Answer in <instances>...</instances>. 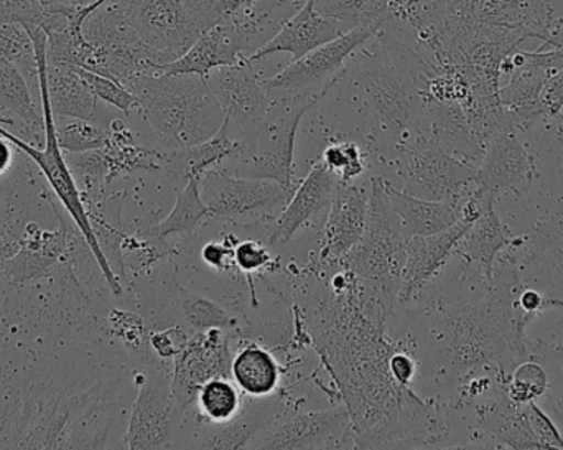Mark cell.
<instances>
[{
  "label": "cell",
  "mask_w": 563,
  "mask_h": 450,
  "mask_svg": "<svg viewBox=\"0 0 563 450\" xmlns=\"http://www.w3.org/2000/svg\"><path fill=\"white\" fill-rule=\"evenodd\" d=\"M188 340H190V337H188L187 332L181 330L180 327L162 330V332L148 333L151 349L154 350L155 355L162 360L175 359L178 353L184 352Z\"/></svg>",
  "instance_id": "f6af8a7d"
},
{
  "label": "cell",
  "mask_w": 563,
  "mask_h": 450,
  "mask_svg": "<svg viewBox=\"0 0 563 450\" xmlns=\"http://www.w3.org/2000/svg\"><path fill=\"white\" fill-rule=\"evenodd\" d=\"M0 118L3 124H12L10 118H16L29 128L45 131V121L36 111L29 79L15 63L2 56H0Z\"/></svg>",
  "instance_id": "1f68e13d"
},
{
  "label": "cell",
  "mask_w": 563,
  "mask_h": 450,
  "mask_svg": "<svg viewBox=\"0 0 563 450\" xmlns=\"http://www.w3.org/2000/svg\"><path fill=\"white\" fill-rule=\"evenodd\" d=\"M76 69H78L79 75L85 79L89 89H91L101 101H104L106 105L124 112L125 116L131 114L134 109H137V98L129 91L128 86L122 85L118 79L89 72V69L79 68V66H76Z\"/></svg>",
  "instance_id": "ab89813d"
},
{
  "label": "cell",
  "mask_w": 563,
  "mask_h": 450,
  "mask_svg": "<svg viewBox=\"0 0 563 450\" xmlns=\"http://www.w3.org/2000/svg\"><path fill=\"white\" fill-rule=\"evenodd\" d=\"M139 39L164 58H180L201 35L181 0H115Z\"/></svg>",
  "instance_id": "4fadbf2b"
},
{
  "label": "cell",
  "mask_w": 563,
  "mask_h": 450,
  "mask_svg": "<svg viewBox=\"0 0 563 450\" xmlns=\"http://www.w3.org/2000/svg\"><path fill=\"white\" fill-rule=\"evenodd\" d=\"M318 12L336 20L344 32L356 26H379L390 20V0H314Z\"/></svg>",
  "instance_id": "836d02e7"
},
{
  "label": "cell",
  "mask_w": 563,
  "mask_h": 450,
  "mask_svg": "<svg viewBox=\"0 0 563 450\" xmlns=\"http://www.w3.org/2000/svg\"><path fill=\"white\" fill-rule=\"evenodd\" d=\"M478 165L450 154L426 134L413 135L400 172L407 194L435 201H459L476 188Z\"/></svg>",
  "instance_id": "30bf717a"
},
{
  "label": "cell",
  "mask_w": 563,
  "mask_h": 450,
  "mask_svg": "<svg viewBox=\"0 0 563 450\" xmlns=\"http://www.w3.org/2000/svg\"><path fill=\"white\" fill-rule=\"evenodd\" d=\"M522 289L515 261L506 260L493 271L485 299L450 317L445 359L453 372L495 370L506 386L512 370L528 355L525 332L531 319L518 307Z\"/></svg>",
  "instance_id": "7a4b0ae2"
},
{
  "label": "cell",
  "mask_w": 563,
  "mask_h": 450,
  "mask_svg": "<svg viewBox=\"0 0 563 450\" xmlns=\"http://www.w3.org/2000/svg\"><path fill=\"white\" fill-rule=\"evenodd\" d=\"M407 240L409 238L404 234L387 200L386 180L374 177L371 180L366 230L356 246L334 266L350 271L367 286L384 289L387 284L399 283L406 263Z\"/></svg>",
  "instance_id": "ba28073f"
},
{
  "label": "cell",
  "mask_w": 563,
  "mask_h": 450,
  "mask_svg": "<svg viewBox=\"0 0 563 450\" xmlns=\"http://www.w3.org/2000/svg\"><path fill=\"white\" fill-rule=\"evenodd\" d=\"M379 26H356L341 33L338 39L323 43L311 50L301 58L294 59L287 68L276 76L263 79L267 91L301 92L311 91L321 83H330L340 76L344 63L353 56L357 48L379 32Z\"/></svg>",
  "instance_id": "9a60e30c"
},
{
  "label": "cell",
  "mask_w": 563,
  "mask_h": 450,
  "mask_svg": "<svg viewBox=\"0 0 563 450\" xmlns=\"http://www.w3.org/2000/svg\"><path fill=\"white\" fill-rule=\"evenodd\" d=\"M555 121H558V134L559 138H561V141L563 142V109L561 112H559L558 116H555Z\"/></svg>",
  "instance_id": "f5cc1de1"
},
{
  "label": "cell",
  "mask_w": 563,
  "mask_h": 450,
  "mask_svg": "<svg viewBox=\"0 0 563 450\" xmlns=\"http://www.w3.org/2000/svg\"><path fill=\"white\" fill-rule=\"evenodd\" d=\"M389 370L397 383L409 386L416 375V363L407 353L394 352L389 359Z\"/></svg>",
  "instance_id": "681fc988"
},
{
  "label": "cell",
  "mask_w": 563,
  "mask_h": 450,
  "mask_svg": "<svg viewBox=\"0 0 563 450\" xmlns=\"http://www.w3.org/2000/svg\"><path fill=\"white\" fill-rule=\"evenodd\" d=\"M65 158L69 171L78 174V177L82 180L108 184V161H106L104 149L78 152V154H69L68 152Z\"/></svg>",
  "instance_id": "7bdbcfd3"
},
{
  "label": "cell",
  "mask_w": 563,
  "mask_h": 450,
  "mask_svg": "<svg viewBox=\"0 0 563 450\" xmlns=\"http://www.w3.org/2000/svg\"><path fill=\"white\" fill-rule=\"evenodd\" d=\"M340 178L321 158L314 162L307 178L297 185L294 195L277 218L276 230L271 234V244L288 243L300 228L310 223L321 210L330 208Z\"/></svg>",
  "instance_id": "cb8c5ba5"
},
{
  "label": "cell",
  "mask_w": 563,
  "mask_h": 450,
  "mask_svg": "<svg viewBox=\"0 0 563 450\" xmlns=\"http://www.w3.org/2000/svg\"><path fill=\"white\" fill-rule=\"evenodd\" d=\"M23 25H25L26 32L32 36L33 46H35L40 105H42L43 121H45V149L43 151L42 149H36L35 145L29 144V142L20 139L19 135L3 129L2 124H0V135L9 139L13 147L29 155L38 165L40 171L43 172L46 180L52 185L56 197L59 198L63 207L66 208L69 217L73 218L76 227H78L82 240L88 244L89 251L95 256L96 263H98L104 279L108 281L112 293L119 296L122 293L121 283H119V277L115 276L104 251H102L101 244H99L95 228H92L91 218H89L88 210H86L85 204H82L81 191H79L78 184H76L75 177H73V172L69 171L68 164H66L65 155L62 152L63 149L59 147L58 138H56L55 114H53L52 105H49L48 81H46V65H48L46 46H48V35H46L42 26L35 25V23L25 22Z\"/></svg>",
  "instance_id": "5b68a950"
},
{
  "label": "cell",
  "mask_w": 563,
  "mask_h": 450,
  "mask_svg": "<svg viewBox=\"0 0 563 450\" xmlns=\"http://www.w3.org/2000/svg\"><path fill=\"white\" fill-rule=\"evenodd\" d=\"M485 194V208L478 220L466 231L462 243L456 248L455 253L462 254L468 263H479L485 273L486 281L493 279L495 260L511 244L519 243L518 237L503 223L498 211L495 210L496 197Z\"/></svg>",
  "instance_id": "f1b7e54d"
},
{
  "label": "cell",
  "mask_w": 563,
  "mask_h": 450,
  "mask_svg": "<svg viewBox=\"0 0 563 450\" xmlns=\"http://www.w3.org/2000/svg\"><path fill=\"white\" fill-rule=\"evenodd\" d=\"M328 210L323 243L317 261L321 270L336 264L363 237L369 211V191L360 185L340 182Z\"/></svg>",
  "instance_id": "44dd1931"
},
{
  "label": "cell",
  "mask_w": 563,
  "mask_h": 450,
  "mask_svg": "<svg viewBox=\"0 0 563 450\" xmlns=\"http://www.w3.org/2000/svg\"><path fill=\"white\" fill-rule=\"evenodd\" d=\"M244 147H246L244 139H238L231 134V122L227 118L220 131L208 141L194 145V147L165 152L162 165L167 162L164 168L174 172L178 177H184L185 180L188 178H200L201 180L208 172L218 171V167L224 162H236L243 155Z\"/></svg>",
  "instance_id": "484cf974"
},
{
  "label": "cell",
  "mask_w": 563,
  "mask_h": 450,
  "mask_svg": "<svg viewBox=\"0 0 563 450\" xmlns=\"http://www.w3.org/2000/svg\"><path fill=\"white\" fill-rule=\"evenodd\" d=\"M548 373L541 365L532 362H521L509 376L505 389L508 398L516 405L536 402L548 389Z\"/></svg>",
  "instance_id": "74e56055"
},
{
  "label": "cell",
  "mask_w": 563,
  "mask_h": 450,
  "mask_svg": "<svg viewBox=\"0 0 563 450\" xmlns=\"http://www.w3.org/2000/svg\"><path fill=\"white\" fill-rule=\"evenodd\" d=\"M445 45L450 48L488 36L521 48L544 42L555 17L551 0H445Z\"/></svg>",
  "instance_id": "52a82bcc"
},
{
  "label": "cell",
  "mask_w": 563,
  "mask_h": 450,
  "mask_svg": "<svg viewBox=\"0 0 563 450\" xmlns=\"http://www.w3.org/2000/svg\"><path fill=\"white\" fill-rule=\"evenodd\" d=\"M538 178L534 157L519 139L518 131H503L486 141L482 164L476 171V188L486 194L505 191L522 197Z\"/></svg>",
  "instance_id": "ac0fdd59"
},
{
  "label": "cell",
  "mask_w": 563,
  "mask_h": 450,
  "mask_svg": "<svg viewBox=\"0 0 563 450\" xmlns=\"http://www.w3.org/2000/svg\"><path fill=\"white\" fill-rule=\"evenodd\" d=\"M377 35L383 36L389 58L356 59L354 79L384 131L402 141L422 132L423 101L417 83L419 59L384 26Z\"/></svg>",
  "instance_id": "277c9868"
},
{
  "label": "cell",
  "mask_w": 563,
  "mask_h": 450,
  "mask_svg": "<svg viewBox=\"0 0 563 450\" xmlns=\"http://www.w3.org/2000/svg\"><path fill=\"white\" fill-rule=\"evenodd\" d=\"M181 2L203 33L220 23L230 22L241 10L256 0H181Z\"/></svg>",
  "instance_id": "f35d334b"
},
{
  "label": "cell",
  "mask_w": 563,
  "mask_h": 450,
  "mask_svg": "<svg viewBox=\"0 0 563 450\" xmlns=\"http://www.w3.org/2000/svg\"><path fill=\"white\" fill-rule=\"evenodd\" d=\"M66 250L68 233L65 227L56 231H43L32 223L26 228L15 256L5 260L3 276L12 283H26L42 277L65 256Z\"/></svg>",
  "instance_id": "83f0119b"
},
{
  "label": "cell",
  "mask_w": 563,
  "mask_h": 450,
  "mask_svg": "<svg viewBox=\"0 0 563 450\" xmlns=\"http://www.w3.org/2000/svg\"><path fill=\"white\" fill-rule=\"evenodd\" d=\"M49 105L58 118L82 119L111 128L115 116L86 85L76 66L46 65Z\"/></svg>",
  "instance_id": "d4e9b609"
},
{
  "label": "cell",
  "mask_w": 563,
  "mask_h": 450,
  "mask_svg": "<svg viewBox=\"0 0 563 450\" xmlns=\"http://www.w3.org/2000/svg\"><path fill=\"white\" fill-rule=\"evenodd\" d=\"M172 372L165 363H148L125 432L131 450L170 449L181 413L172 396Z\"/></svg>",
  "instance_id": "7c38bea8"
},
{
  "label": "cell",
  "mask_w": 563,
  "mask_h": 450,
  "mask_svg": "<svg viewBox=\"0 0 563 450\" xmlns=\"http://www.w3.org/2000/svg\"><path fill=\"white\" fill-rule=\"evenodd\" d=\"M341 33L344 30L336 20L318 12L314 0H305L301 9L282 25L277 35L246 58L256 63L276 53H290L294 59H298L317 46L338 39Z\"/></svg>",
  "instance_id": "603a6c76"
},
{
  "label": "cell",
  "mask_w": 563,
  "mask_h": 450,
  "mask_svg": "<svg viewBox=\"0 0 563 450\" xmlns=\"http://www.w3.org/2000/svg\"><path fill=\"white\" fill-rule=\"evenodd\" d=\"M125 86L137 98L142 118L167 151L208 141L227 119L203 76L154 69L134 76Z\"/></svg>",
  "instance_id": "3957f363"
},
{
  "label": "cell",
  "mask_w": 563,
  "mask_h": 450,
  "mask_svg": "<svg viewBox=\"0 0 563 450\" xmlns=\"http://www.w3.org/2000/svg\"><path fill=\"white\" fill-rule=\"evenodd\" d=\"M207 83L241 134L253 131L266 118L273 101L246 56L234 65L214 69L207 76Z\"/></svg>",
  "instance_id": "d6986e66"
},
{
  "label": "cell",
  "mask_w": 563,
  "mask_h": 450,
  "mask_svg": "<svg viewBox=\"0 0 563 450\" xmlns=\"http://www.w3.org/2000/svg\"><path fill=\"white\" fill-rule=\"evenodd\" d=\"M276 411L266 406H247L241 409L236 418L221 425H203L198 435L197 448L200 449H246L247 444L266 429L274 419Z\"/></svg>",
  "instance_id": "4dcf8cb0"
},
{
  "label": "cell",
  "mask_w": 563,
  "mask_h": 450,
  "mask_svg": "<svg viewBox=\"0 0 563 450\" xmlns=\"http://www.w3.org/2000/svg\"><path fill=\"white\" fill-rule=\"evenodd\" d=\"M328 168L338 175L343 184H353L363 172V158L356 144H333L324 151L323 158Z\"/></svg>",
  "instance_id": "60d3db41"
},
{
  "label": "cell",
  "mask_w": 563,
  "mask_h": 450,
  "mask_svg": "<svg viewBox=\"0 0 563 450\" xmlns=\"http://www.w3.org/2000/svg\"><path fill=\"white\" fill-rule=\"evenodd\" d=\"M387 200L407 238L442 233L460 220L459 201H435L397 190L386 182Z\"/></svg>",
  "instance_id": "4316f807"
},
{
  "label": "cell",
  "mask_w": 563,
  "mask_h": 450,
  "mask_svg": "<svg viewBox=\"0 0 563 450\" xmlns=\"http://www.w3.org/2000/svg\"><path fill=\"white\" fill-rule=\"evenodd\" d=\"M347 435H351V419L346 408L295 413L285 416L282 422L274 419L246 449H336L343 448Z\"/></svg>",
  "instance_id": "e0dca14e"
},
{
  "label": "cell",
  "mask_w": 563,
  "mask_h": 450,
  "mask_svg": "<svg viewBox=\"0 0 563 450\" xmlns=\"http://www.w3.org/2000/svg\"><path fill=\"white\" fill-rule=\"evenodd\" d=\"M234 257H236V266L244 273H257L273 263L269 250L257 241H243L234 250Z\"/></svg>",
  "instance_id": "bcb514c9"
},
{
  "label": "cell",
  "mask_w": 563,
  "mask_h": 450,
  "mask_svg": "<svg viewBox=\"0 0 563 450\" xmlns=\"http://www.w3.org/2000/svg\"><path fill=\"white\" fill-rule=\"evenodd\" d=\"M231 362L233 355L224 330L195 333L184 352L175 356L172 372V396L178 411L184 415L197 402L205 383L218 376H231Z\"/></svg>",
  "instance_id": "2e32d148"
},
{
  "label": "cell",
  "mask_w": 563,
  "mask_h": 450,
  "mask_svg": "<svg viewBox=\"0 0 563 450\" xmlns=\"http://www.w3.org/2000/svg\"><path fill=\"white\" fill-rule=\"evenodd\" d=\"M562 68L561 50L542 45L538 50L518 48L506 56L501 72L508 81L499 88V102L516 131L545 121L539 98L545 81Z\"/></svg>",
  "instance_id": "8fae6325"
},
{
  "label": "cell",
  "mask_w": 563,
  "mask_h": 450,
  "mask_svg": "<svg viewBox=\"0 0 563 450\" xmlns=\"http://www.w3.org/2000/svg\"><path fill=\"white\" fill-rule=\"evenodd\" d=\"M56 138L59 147L69 154L78 152L96 151L106 147L109 139V129L82 119H71L65 125H56Z\"/></svg>",
  "instance_id": "8d00e7d4"
},
{
  "label": "cell",
  "mask_w": 563,
  "mask_h": 450,
  "mask_svg": "<svg viewBox=\"0 0 563 450\" xmlns=\"http://www.w3.org/2000/svg\"><path fill=\"white\" fill-rule=\"evenodd\" d=\"M231 376L238 388L254 399L267 398L280 382V366L269 350L246 345L233 356Z\"/></svg>",
  "instance_id": "f546056e"
},
{
  "label": "cell",
  "mask_w": 563,
  "mask_h": 450,
  "mask_svg": "<svg viewBox=\"0 0 563 450\" xmlns=\"http://www.w3.org/2000/svg\"><path fill=\"white\" fill-rule=\"evenodd\" d=\"M338 79L340 76L314 91H285L284 98L271 102L266 118L253 131L243 134L246 147L234 165V175L274 180L288 190H295L294 155L298 125Z\"/></svg>",
  "instance_id": "8992f818"
},
{
  "label": "cell",
  "mask_w": 563,
  "mask_h": 450,
  "mask_svg": "<svg viewBox=\"0 0 563 450\" xmlns=\"http://www.w3.org/2000/svg\"><path fill=\"white\" fill-rule=\"evenodd\" d=\"M200 182V178H188L187 185L178 195L175 207L172 208L168 217L152 227L145 237H151L152 241H161V243H165L170 234H180L184 238L194 237L195 230L200 227L201 221L211 217L210 208L201 197Z\"/></svg>",
  "instance_id": "d6a6232c"
},
{
  "label": "cell",
  "mask_w": 563,
  "mask_h": 450,
  "mask_svg": "<svg viewBox=\"0 0 563 450\" xmlns=\"http://www.w3.org/2000/svg\"><path fill=\"white\" fill-rule=\"evenodd\" d=\"M201 257L217 271H231L236 266L234 250L228 243H208L201 251Z\"/></svg>",
  "instance_id": "c3c4849f"
},
{
  "label": "cell",
  "mask_w": 563,
  "mask_h": 450,
  "mask_svg": "<svg viewBox=\"0 0 563 450\" xmlns=\"http://www.w3.org/2000/svg\"><path fill=\"white\" fill-rule=\"evenodd\" d=\"M350 271L317 299L311 332L324 365L346 402L354 449H410L437 444L445 422L435 409L394 380V347L383 330L384 304L361 293Z\"/></svg>",
  "instance_id": "6da1fadb"
},
{
  "label": "cell",
  "mask_w": 563,
  "mask_h": 450,
  "mask_svg": "<svg viewBox=\"0 0 563 450\" xmlns=\"http://www.w3.org/2000/svg\"><path fill=\"white\" fill-rule=\"evenodd\" d=\"M526 418L531 426L532 435L541 449H563V438L558 426L548 413L539 408L538 403L529 402L525 405Z\"/></svg>",
  "instance_id": "ee69618b"
},
{
  "label": "cell",
  "mask_w": 563,
  "mask_h": 450,
  "mask_svg": "<svg viewBox=\"0 0 563 450\" xmlns=\"http://www.w3.org/2000/svg\"><path fill=\"white\" fill-rule=\"evenodd\" d=\"M542 46L545 48L561 50L563 53V19L561 15L555 17L552 22L551 29H549L548 36H545Z\"/></svg>",
  "instance_id": "f907efd6"
},
{
  "label": "cell",
  "mask_w": 563,
  "mask_h": 450,
  "mask_svg": "<svg viewBox=\"0 0 563 450\" xmlns=\"http://www.w3.org/2000/svg\"><path fill=\"white\" fill-rule=\"evenodd\" d=\"M201 197L211 217H261L284 210L295 190L274 180L238 177L221 171L208 172L200 182Z\"/></svg>",
  "instance_id": "5bb4252c"
},
{
  "label": "cell",
  "mask_w": 563,
  "mask_h": 450,
  "mask_svg": "<svg viewBox=\"0 0 563 450\" xmlns=\"http://www.w3.org/2000/svg\"><path fill=\"white\" fill-rule=\"evenodd\" d=\"M13 145L9 139L0 135V175L5 174L9 171L10 165L13 161Z\"/></svg>",
  "instance_id": "816d5d0a"
},
{
  "label": "cell",
  "mask_w": 563,
  "mask_h": 450,
  "mask_svg": "<svg viewBox=\"0 0 563 450\" xmlns=\"http://www.w3.org/2000/svg\"><path fill=\"white\" fill-rule=\"evenodd\" d=\"M472 224L470 221L459 220L442 233L407 240L406 263L397 286L399 303H410L419 296L420 290L442 271L449 257L455 253Z\"/></svg>",
  "instance_id": "7402d4cb"
},
{
  "label": "cell",
  "mask_w": 563,
  "mask_h": 450,
  "mask_svg": "<svg viewBox=\"0 0 563 450\" xmlns=\"http://www.w3.org/2000/svg\"><path fill=\"white\" fill-rule=\"evenodd\" d=\"M542 114L545 121L554 119L563 109V68L551 76L542 88L541 98H539Z\"/></svg>",
  "instance_id": "7dc6e473"
},
{
  "label": "cell",
  "mask_w": 563,
  "mask_h": 450,
  "mask_svg": "<svg viewBox=\"0 0 563 450\" xmlns=\"http://www.w3.org/2000/svg\"><path fill=\"white\" fill-rule=\"evenodd\" d=\"M180 307L185 322L195 332H207L211 329L227 332L238 326L236 317L231 316L220 304L187 289H180Z\"/></svg>",
  "instance_id": "d590c367"
},
{
  "label": "cell",
  "mask_w": 563,
  "mask_h": 450,
  "mask_svg": "<svg viewBox=\"0 0 563 450\" xmlns=\"http://www.w3.org/2000/svg\"><path fill=\"white\" fill-rule=\"evenodd\" d=\"M86 39L95 45V62L89 72L118 79L122 85L165 65L164 58L139 39L118 2L101 6L82 23Z\"/></svg>",
  "instance_id": "9c48e42d"
},
{
  "label": "cell",
  "mask_w": 563,
  "mask_h": 450,
  "mask_svg": "<svg viewBox=\"0 0 563 450\" xmlns=\"http://www.w3.org/2000/svg\"><path fill=\"white\" fill-rule=\"evenodd\" d=\"M253 25L234 17L198 36L197 42L174 62L165 63L157 72L170 75H198L207 78L214 69L231 66L243 58L244 50L251 46Z\"/></svg>",
  "instance_id": "ffe728a7"
},
{
  "label": "cell",
  "mask_w": 563,
  "mask_h": 450,
  "mask_svg": "<svg viewBox=\"0 0 563 450\" xmlns=\"http://www.w3.org/2000/svg\"><path fill=\"white\" fill-rule=\"evenodd\" d=\"M112 329L118 333L119 339L124 340L125 345L134 352L147 353L151 349L148 343V336L145 332L144 322L141 317L131 312H122V310H114L109 316Z\"/></svg>",
  "instance_id": "b9f144b4"
},
{
  "label": "cell",
  "mask_w": 563,
  "mask_h": 450,
  "mask_svg": "<svg viewBox=\"0 0 563 450\" xmlns=\"http://www.w3.org/2000/svg\"><path fill=\"white\" fill-rule=\"evenodd\" d=\"M198 413L205 425H221L240 415L244 402L241 389L230 376H218L201 386L197 395Z\"/></svg>",
  "instance_id": "e575fe53"
}]
</instances>
